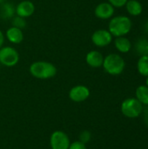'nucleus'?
<instances>
[{"label": "nucleus", "mask_w": 148, "mask_h": 149, "mask_svg": "<svg viewBox=\"0 0 148 149\" xmlns=\"http://www.w3.org/2000/svg\"><path fill=\"white\" fill-rule=\"evenodd\" d=\"M135 98L143 105L148 106V86L141 85L137 87L135 91Z\"/></svg>", "instance_id": "nucleus-15"}, {"label": "nucleus", "mask_w": 148, "mask_h": 149, "mask_svg": "<svg viewBox=\"0 0 148 149\" xmlns=\"http://www.w3.org/2000/svg\"><path fill=\"white\" fill-rule=\"evenodd\" d=\"M125 6L127 13L130 16L138 17L143 12V5L138 0H127Z\"/></svg>", "instance_id": "nucleus-14"}, {"label": "nucleus", "mask_w": 148, "mask_h": 149, "mask_svg": "<svg viewBox=\"0 0 148 149\" xmlns=\"http://www.w3.org/2000/svg\"><path fill=\"white\" fill-rule=\"evenodd\" d=\"M3 1H4V0H0V3H3Z\"/></svg>", "instance_id": "nucleus-27"}, {"label": "nucleus", "mask_w": 148, "mask_h": 149, "mask_svg": "<svg viewBox=\"0 0 148 149\" xmlns=\"http://www.w3.org/2000/svg\"><path fill=\"white\" fill-rule=\"evenodd\" d=\"M3 43H4V35L2 32V31H0V48L3 47Z\"/></svg>", "instance_id": "nucleus-24"}, {"label": "nucleus", "mask_w": 148, "mask_h": 149, "mask_svg": "<svg viewBox=\"0 0 148 149\" xmlns=\"http://www.w3.org/2000/svg\"><path fill=\"white\" fill-rule=\"evenodd\" d=\"M79 139L81 142L83 143H87L90 140H91V134L88 132V131H83L81 134H80V136H79Z\"/></svg>", "instance_id": "nucleus-22"}, {"label": "nucleus", "mask_w": 148, "mask_h": 149, "mask_svg": "<svg viewBox=\"0 0 148 149\" xmlns=\"http://www.w3.org/2000/svg\"><path fill=\"white\" fill-rule=\"evenodd\" d=\"M35 9L36 7L31 1L24 0L16 6V15L26 18L33 15V13L35 12Z\"/></svg>", "instance_id": "nucleus-10"}, {"label": "nucleus", "mask_w": 148, "mask_h": 149, "mask_svg": "<svg viewBox=\"0 0 148 149\" xmlns=\"http://www.w3.org/2000/svg\"><path fill=\"white\" fill-rule=\"evenodd\" d=\"M113 35L108 30L99 29L92 34L91 39L95 46L106 47L113 42Z\"/></svg>", "instance_id": "nucleus-7"}, {"label": "nucleus", "mask_w": 148, "mask_h": 149, "mask_svg": "<svg viewBox=\"0 0 148 149\" xmlns=\"http://www.w3.org/2000/svg\"><path fill=\"white\" fill-rule=\"evenodd\" d=\"M115 12V8L108 2H102L99 3L94 9L95 16L103 20L110 19L113 17Z\"/></svg>", "instance_id": "nucleus-9"}, {"label": "nucleus", "mask_w": 148, "mask_h": 149, "mask_svg": "<svg viewBox=\"0 0 148 149\" xmlns=\"http://www.w3.org/2000/svg\"><path fill=\"white\" fill-rule=\"evenodd\" d=\"M133 27L132 20L125 15H119L110 18L108 23V31L113 37H123L127 35Z\"/></svg>", "instance_id": "nucleus-1"}, {"label": "nucleus", "mask_w": 148, "mask_h": 149, "mask_svg": "<svg viewBox=\"0 0 148 149\" xmlns=\"http://www.w3.org/2000/svg\"><path fill=\"white\" fill-rule=\"evenodd\" d=\"M145 29H146V31L148 32V19L147 20L146 24H145Z\"/></svg>", "instance_id": "nucleus-25"}, {"label": "nucleus", "mask_w": 148, "mask_h": 149, "mask_svg": "<svg viewBox=\"0 0 148 149\" xmlns=\"http://www.w3.org/2000/svg\"><path fill=\"white\" fill-rule=\"evenodd\" d=\"M90 96V90L87 86L83 85H78L71 88L69 92V98L73 102H83L86 100Z\"/></svg>", "instance_id": "nucleus-8"}, {"label": "nucleus", "mask_w": 148, "mask_h": 149, "mask_svg": "<svg viewBox=\"0 0 148 149\" xmlns=\"http://www.w3.org/2000/svg\"><path fill=\"white\" fill-rule=\"evenodd\" d=\"M146 86H148V76L147 77V79H146Z\"/></svg>", "instance_id": "nucleus-26"}, {"label": "nucleus", "mask_w": 148, "mask_h": 149, "mask_svg": "<svg viewBox=\"0 0 148 149\" xmlns=\"http://www.w3.org/2000/svg\"><path fill=\"white\" fill-rule=\"evenodd\" d=\"M141 114H143L144 123L146 124V126L148 127V106H147L146 108H143V112H142Z\"/></svg>", "instance_id": "nucleus-23"}, {"label": "nucleus", "mask_w": 148, "mask_h": 149, "mask_svg": "<svg viewBox=\"0 0 148 149\" xmlns=\"http://www.w3.org/2000/svg\"><path fill=\"white\" fill-rule=\"evenodd\" d=\"M104 61L103 54L96 50L90 51L85 56V62L86 64L92 67V68H99L101 67Z\"/></svg>", "instance_id": "nucleus-11"}, {"label": "nucleus", "mask_w": 148, "mask_h": 149, "mask_svg": "<svg viewBox=\"0 0 148 149\" xmlns=\"http://www.w3.org/2000/svg\"><path fill=\"white\" fill-rule=\"evenodd\" d=\"M19 61L17 51L11 46H3L0 48V64L7 66H15Z\"/></svg>", "instance_id": "nucleus-5"}, {"label": "nucleus", "mask_w": 148, "mask_h": 149, "mask_svg": "<svg viewBox=\"0 0 148 149\" xmlns=\"http://www.w3.org/2000/svg\"><path fill=\"white\" fill-rule=\"evenodd\" d=\"M68 149H87L86 148V146L85 143L78 141H74L72 143L70 144L69 146V148Z\"/></svg>", "instance_id": "nucleus-21"}, {"label": "nucleus", "mask_w": 148, "mask_h": 149, "mask_svg": "<svg viewBox=\"0 0 148 149\" xmlns=\"http://www.w3.org/2000/svg\"><path fill=\"white\" fill-rule=\"evenodd\" d=\"M127 0H108V3H110L114 8H122L126 5Z\"/></svg>", "instance_id": "nucleus-20"}, {"label": "nucleus", "mask_w": 148, "mask_h": 149, "mask_svg": "<svg viewBox=\"0 0 148 149\" xmlns=\"http://www.w3.org/2000/svg\"><path fill=\"white\" fill-rule=\"evenodd\" d=\"M143 105L136 98H127L120 107L121 113L129 119H135L141 115L143 112Z\"/></svg>", "instance_id": "nucleus-4"}, {"label": "nucleus", "mask_w": 148, "mask_h": 149, "mask_svg": "<svg viewBox=\"0 0 148 149\" xmlns=\"http://www.w3.org/2000/svg\"><path fill=\"white\" fill-rule=\"evenodd\" d=\"M102 66L106 73L113 76H117L124 72L126 68V61L120 54L110 53L104 57Z\"/></svg>", "instance_id": "nucleus-3"}, {"label": "nucleus", "mask_w": 148, "mask_h": 149, "mask_svg": "<svg viewBox=\"0 0 148 149\" xmlns=\"http://www.w3.org/2000/svg\"><path fill=\"white\" fill-rule=\"evenodd\" d=\"M114 46L120 53H128L132 49V43L126 36L118 37L114 40Z\"/></svg>", "instance_id": "nucleus-13"}, {"label": "nucleus", "mask_w": 148, "mask_h": 149, "mask_svg": "<svg viewBox=\"0 0 148 149\" xmlns=\"http://www.w3.org/2000/svg\"><path fill=\"white\" fill-rule=\"evenodd\" d=\"M15 13L16 7H14V5L10 3H5L0 8V17L3 19L12 18L15 16Z\"/></svg>", "instance_id": "nucleus-16"}, {"label": "nucleus", "mask_w": 148, "mask_h": 149, "mask_svg": "<svg viewBox=\"0 0 148 149\" xmlns=\"http://www.w3.org/2000/svg\"><path fill=\"white\" fill-rule=\"evenodd\" d=\"M30 73L38 79H48L56 76L57 67L51 62L39 60L31 64L29 67Z\"/></svg>", "instance_id": "nucleus-2"}, {"label": "nucleus", "mask_w": 148, "mask_h": 149, "mask_svg": "<svg viewBox=\"0 0 148 149\" xmlns=\"http://www.w3.org/2000/svg\"></svg>", "instance_id": "nucleus-28"}, {"label": "nucleus", "mask_w": 148, "mask_h": 149, "mask_svg": "<svg viewBox=\"0 0 148 149\" xmlns=\"http://www.w3.org/2000/svg\"><path fill=\"white\" fill-rule=\"evenodd\" d=\"M5 36H6V38L10 43L15 44V45L20 44L24 40V33H23V31L21 29L17 28V27H14V26L10 27L6 31Z\"/></svg>", "instance_id": "nucleus-12"}, {"label": "nucleus", "mask_w": 148, "mask_h": 149, "mask_svg": "<svg viewBox=\"0 0 148 149\" xmlns=\"http://www.w3.org/2000/svg\"><path fill=\"white\" fill-rule=\"evenodd\" d=\"M11 24H12V26L14 27H17V28H19L21 30H23L24 28L26 27V20L24 17H19V16H14L12 17V21H11Z\"/></svg>", "instance_id": "nucleus-19"}, {"label": "nucleus", "mask_w": 148, "mask_h": 149, "mask_svg": "<svg viewBox=\"0 0 148 149\" xmlns=\"http://www.w3.org/2000/svg\"><path fill=\"white\" fill-rule=\"evenodd\" d=\"M137 71L138 72L143 76V77H147L148 76V55H143L140 56L138 61H137Z\"/></svg>", "instance_id": "nucleus-17"}, {"label": "nucleus", "mask_w": 148, "mask_h": 149, "mask_svg": "<svg viewBox=\"0 0 148 149\" xmlns=\"http://www.w3.org/2000/svg\"><path fill=\"white\" fill-rule=\"evenodd\" d=\"M134 50L140 55H148V39L146 38H139L134 44Z\"/></svg>", "instance_id": "nucleus-18"}, {"label": "nucleus", "mask_w": 148, "mask_h": 149, "mask_svg": "<svg viewBox=\"0 0 148 149\" xmlns=\"http://www.w3.org/2000/svg\"><path fill=\"white\" fill-rule=\"evenodd\" d=\"M71 144L69 136L63 131H55L50 137L51 149H68Z\"/></svg>", "instance_id": "nucleus-6"}]
</instances>
